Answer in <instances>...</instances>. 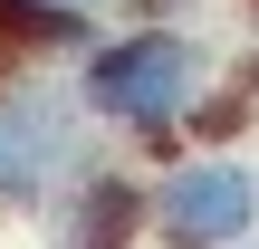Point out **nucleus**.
Instances as JSON below:
<instances>
[{
	"instance_id": "obj_5",
	"label": "nucleus",
	"mask_w": 259,
	"mask_h": 249,
	"mask_svg": "<svg viewBox=\"0 0 259 249\" xmlns=\"http://www.w3.org/2000/svg\"><path fill=\"white\" fill-rule=\"evenodd\" d=\"M19 10H48V19H87V10H106V0H19Z\"/></svg>"
},
{
	"instance_id": "obj_4",
	"label": "nucleus",
	"mask_w": 259,
	"mask_h": 249,
	"mask_svg": "<svg viewBox=\"0 0 259 249\" xmlns=\"http://www.w3.org/2000/svg\"><path fill=\"white\" fill-rule=\"evenodd\" d=\"M144 230V192L125 173H77L67 182V249H125Z\"/></svg>"
},
{
	"instance_id": "obj_2",
	"label": "nucleus",
	"mask_w": 259,
	"mask_h": 249,
	"mask_svg": "<svg viewBox=\"0 0 259 249\" xmlns=\"http://www.w3.org/2000/svg\"><path fill=\"white\" fill-rule=\"evenodd\" d=\"M87 106L58 96V86H29L10 77L0 86V202H48L87 173Z\"/></svg>"
},
{
	"instance_id": "obj_6",
	"label": "nucleus",
	"mask_w": 259,
	"mask_h": 249,
	"mask_svg": "<svg viewBox=\"0 0 259 249\" xmlns=\"http://www.w3.org/2000/svg\"><path fill=\"white\" fill-rule=\"evenodd\" d=\"M231 249H240V240H231Z\"/></svg>"
},
{
	"instance_id": "obj_1",
	"label": "nucleus",
	"mask_w": 259,
	"mask_h": 249,
	"mask_svg": "<svg viewBox=\"0 0 259 249\" xmlns=\"http://www.w3.org/2000/svg\"><path fill=\"white\" fill-rule=\"evenodd\" d=\"M202 38L192 29H115V38H87V67H77V106L115 134H144L163 144L192 106H202Z\"/></svg>"
},
{
	"instance_id": "obj_3",
	"label": "nucleus",
	"mask_w": 259,
	"mask_h": 249,
	"mask_svg": "<svg viewBox=\"0 0 259 249\" xmlns=\"http://www.w3.org/2000/svg\"><path fill=\"white\" fill-rule=\"evenodd\" d=\"M250 221H259V182L231 154H192L144 192V230L163 249H231V240H250Z\"/></svg>"
}]
</instances>
